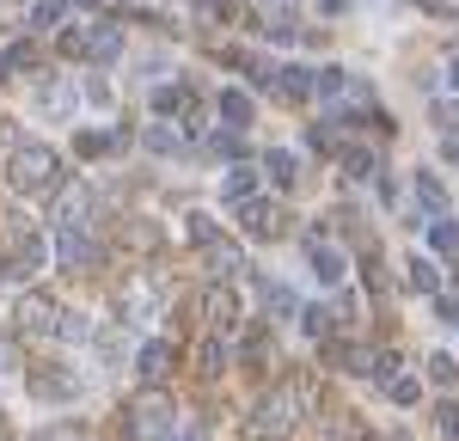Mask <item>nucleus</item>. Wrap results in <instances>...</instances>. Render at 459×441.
I'll return each mask as SVG.
<instances>
[{"mask_svg": "<svg viewBox=\"0 0 459 441\" xmlns=\"http://www.w3.org/2000/svg\"><path fill=\"white\" fill-rule=\"evenodd\" d=\"M313 399H318V386L307 380V374H300V380H282V386H276L270 399L257 404L251 429H257V436H288V429H294V423H300V417L313 411Z\"/></svg>", "mask_w": 459, "mask_h": 441, "instance_id": "2", "label": "nucleus"}, {"mask_svg": "<svg viewBox=\"0 0 459 441\" xmlns=\"http://www.w3.org/2000/svg\"><path fill=\"white\" fill-rule=\"evenodd\" d=\"M172 423H178V404L166 399V393H153V386L129 404V436H135V441H166V436H172Z\"/></svg>", "mask_w": 459, "mask_h": 441, "instance_id": "4", "label": "nucleus"}, {"mask_svg": "<svg viewBox=\"0 0 459 441\" xmlns=\"http://www.w3.org/2000/svg\"><path fill=\"white\" fill-rule=\"evenodd\" d=\"M411 196H417V209H429L435 220L447 215V190H441V178H435V172H417V178H411Z\"/></svg>", "mask_w": 459, "mask_h": 441, "instance_id": "15", "label": "nucleus"}, {"mask_svg": "<svg viewBox=\"0 0 459 441\" xmlns=\"http://www.w3.org/2000/svg\"><path fill=\"white\" fill-rule=\"evenodd\" d=\"M56 337H62V343H86V337H92V325H86L80 313H62V319H56Z\"/></svg>", "mask_w": 459, "mask_h": 441, "instance_id": "27", "label": "nucleus"}, {"mask_svg": "<svg viewBox=\"0 0 459 441\" xmlns=\"http://www.w3.org/2000/svg\"><path fill=\"white\" fill-rule=\"evenodd\" d=\"M13 368H19V350H13V337H0V380H6Z\"/></svg>", "mask_w": 459, "mask_h": 441, "instance_id": "42", "label": "nucleus"}, {"mask_svg": "<svg viewBox=\"0 0 459 441\" xmlns=\"http://www.w3.org/2000/svg\"><path fill=\"white\" fill-rule=\"evenodd\" d=\"M264 172L282 184V190H288L294 178H300V166H294V153H288V147H270V153H264Z\"/></svg>", "mask_w": 459, "mask_h": 441, "instance_id": "20", "label": "nucleus"}, {"mask_svg": "<svg viewBox=\"0 0 459 441\" xmlns=\"http://www.w3.org/2000/svg\"><path fill=\"white\" fill-rule=\"evenodd\" d=\"M429 246H435V252H454V246H459V227H454L447 215H441V220H429Z\"/></svg>", "mask_w": 459, "mask_h": 441, "instance_id": "28", "label": "nucleus"}, {"mask_svg": "<svg viewBox=\"0 0 459 441\" xmlns=\"http://www.w3.org/2000/svg\"><path fill=\"white\" fill-rule=\"evenodd\" d=\"M166 441H203V423H190V417H178L172 423V436Z\"/></svg>", "mask_w": 459, "mask_h": 441, "instance_id": "40", "label": "nucleus"}, {"mask_svg": "<svg viewBox=\"0 0 459 441\" xmlns=\"http://www.w3.org/2000/svg\"><path fill=\"white\" fill-rule=\"evenodd\" d=\"M184 233H190V239H196V246L209 252L214 239H221V220H214V215H203V209H190V215H184Z\"/></svg>", "mask_w": 459, "mask_h": 441, "instance_id": "21", "label": "nucleus"}, {"mask_svg": "<svg viewBox=\"0 0 459 441\" xmlns=\"http://www.w3.org/2000/svg\"><path fill=\"white\" fill-rule=\"evenodd\" d=\"M0 276H6V270H0Z\"/></svg>", "mask_w": 459, "mask_h": 441, "instance_id": "46", "label": "nucleus"}, {"mask_svg": "<svg viewBox=\"0 0 459 441\" xmlns=\"http://www.w3.org/2000/svg\"><path fill=\"white\" fill-rule=\"evenodd\" d=\"M80 92H86L92 105H110V86H105V80H80Z\"/></svg>", "mask_w": 459, "mask_h": 441, "instance_id": "41", "label": "nucleus"}, {"mask_svg": "<svg viewBox=\"0 0 459 441\" xmlns=\"http://www.w3.org/2000/svg\"><path fill=\"white\" fill-rule=\"evenodd\" d=\"M203 313H209L214 331H233V325H239V300H233V294H221V289L203 294Z\"/></svg>", "mask_w": 459, "mask_h": 441, "instance_id": "17", "label": "nucleus"}, {"mask_svg": "<svg viewBox=\"0 0 459 441\" xmlns=\"http://www.w3.org/2000/svg\"><path fill=\"white\" fill-rule=\"evenodd\" d=\"M80 105V80H37V110L43 117H68V110Z\"/></svg>", "mask_w": 459, "mask_h": 441, "instance_id": "11", "label": "nucleus"}, {"mask_svg": "<svg viewBox=\"0 0 459 441\" xmlns=\"http://www.w3.org/2000/svg\"><path fill=\"white\" fill-rule=\"evenodd\" d=\"M264 6H282V0H264Z\"/></svg>", "mask_w": 459, "mask_h": 441, "instance_id": "45", "label": "nucleus"}, {"mask_svg": "<svg viewBox=\"0 0 459 441\" xmlns=\"http://www.w3.org/2000/svg\"><path fill=\"white\" fill-rule=\"evenodd\" d=\"M43 257H49L43 233H19V239H13V257H6L0 270H6V276H37V270H43Z\"/></svg>", "mask_w": 459, "mask_h": 441, "instance_id": "8", "label": "nucleus"}, {"mask_svg": "<svg viewBox=\"0 0 459 441\" xmlns=\"http://www.w3.org/2000/svg\"><path fill=\"white\" fill-rule=\"evenodd\" d=\"M31 399H49V404L74 399V374H31Z\"/></svg>", "mask_w": 459, "mask_h": 441, "instance_id": "19", "label": "nucleus"}, {"mask_svg": "<svg viewBox=\"0 0 459 441\" xmlns=\"http://www.w3.org/2000/svg\"><path fill=\"white\" fill-rule=\"evenodd\" d=\"M404 270H411V276H404V282H411V289H423V294H435V289H441V270H435V264H429V257H411V264H404Z\"/></svg>", "mask_w": 459, "mask_h": 441, "instance_id": "25", "label": "nucleus"}, {"mask_svg": "<svg viewBox=\"0 0 459 441\" xmlns=\"http://www.w3.org/2000/svg\"><path fill=\"white\" fill-rule=\"evenodd\" d=\"M184 105H190L184 86H160V92H153V110H160V117H172V110H184Z\"/></svg>", "mask_w": 459, "mask_h": 441, "instance_id": "30", "label": "nucleus"}, {"mask_svg": "<svg viewBox=\"0 0 459 441\" xmlns=\"http://www.w3.org/2000/svg\"><path fill=\"white\" fill-rule=\"evenodd\" d=\"M454 325H459V319H454Z\"/></svg>", "mask_w": 459, "mask_h": 441, "instance_id": "47", "label": "nucleus"}, {"mask_svg": "<svg viewBox=\"0 0 459 441\" xmlns=\"http://www.w3.org/2000/svg\"><path fill=\"white\" fill-rule=\"evenodd\" d=\"M99 239H92V233H74V227H62V233H56V264H62V270H99Z\"/></svg>", "mask_w": 459, "mask_h": 441, "instance_id": "6", "label": "nucleus"}, {"mask_svg": "<svg viewBox=\"0 0 459 441\" xmlns=\"http://www.w3.org/2000/svg\"><path fill=\"white\" fill-rule=\"evenodd\" d=\"M343 166H350V178H380V160H374V153H361V147L343 153Z\"/></svg>", "mask_w": 459, "mask_h": 441, "instance_id": "29", "label": "nucleus"}, {"mask_svg": "<svg viewBox=\"0 0 459 441\" xmlns=\"http://www.w3.org/2000/svg\"><path fill=\"white\" fill-rule=\"evenodd\" d=\"M92 209H99V203H92L86 184H62V190H56V233H62V227L92 233Z\"/></svg>", "mask_w": 459, "mask_h": 441, "instance_id": "5", "label": "nucleus"}, {"mask_svg": "<svg viewBox=\"0 0 459 441\" xmlns=\"http://www.w3.org/2000/svg\"><path fill=\"white\" fill-rule=\"evenodd\" d=\"M147 147H153V153H178V135L160 123V129H147Z\"/></svg>", "mask_w": 459, "mask_h": 441, "instance_id": "39", "label": "nucleus"}, {"mask_svg": "<svg viewBox=\"0 0 459 441\" xmlns=\"http://www.w3.org/2000/svg\"><path fill=\"white\" fill-rule=\"evenodd\" d=\"M257 294H264V313L270 319H300V294L288 289V282H257Z\"/></svg>", "mask_w": 459, "mask_h": 441, "instance_id": "12", "label": "nucleus"}, {"mask_svg": "<svg viewBox=\"0 0 459 441\" xmlns=\"http://www.w3.org/2000/svg\"><path fill=\"white\" fill-rule=\"evenodd\" d=\"M386 393H392V404H417V399H423V386H417L411 374H398V380H392Z\"/></svg>", "mask_w": 459, "mask_h": 441, "instance_id": "35", "label": "nucleus"}, {"mask_svg": "<svg viewBox=\"0 0 459 441\" xmlns=\"http://www.w3.org/2000/svg\"><path fill=\"white\" fill-rule=\"evenodd\" d=\"M361 380H380V386H392V380H398V356H392V350H368Z\"/></svg>", "mask_w": 459, "mask_h": 441, "instance_id": "22", "label": "nucleus"}, {"mask_svg": "<svg viewBox=\"0 0 459 441\" xmlns=\"http://www.w3.org/2000/svg\"><path fill=\"white\" fill-rule=\"evenodd\" d=\"M221 368H227V337H209V343H203V350H196V374H221Z\"/></svg>", "mask_w": 459, "mask_h": 441, "instance_id": "24", "label": "nucleus"}, {"mask_svg": "<svg viewBox=\"0 0 459 441\" xmlns=\"http://www.w3.org/2000/svg\"><path fill=\"white\" fill-rule=\"evenodd\" d=\"M80 153H86V160H99V153H110V147H117V135H99V129H80Z\"/></svg>", "mask_w": 459, "mask_h": 441, "instance_id": "31", "label": "nucleus"}, {"mask_svg": "<svg viewBox=\"0 0 459 441\" xmlns=\"http://www.w3.org/2000/svg\"><path fill=\"white\" fill-rule=\"evenodd\" d=\"M221 123H227L233 135H246V129H251V92L227 86V92H221Z\"/></svg>", "mask_w": 459, "mask_h": 441, "instance_id": "13", "label": "nucleus"}, {"mask_svg": "<svg viewBox=\"0 0 459 441\" xmlns=\"http://www.w3.org/2000/svg\"><path fill=\"white\" fill-rule=\"evenodd\" d=\"M6 184H13L19 196H56V190H62V153L43 147V142L13 147V160H6Z\"/></svg>", "mask_w": 459, "mask_h": 441, "instance_id": "1", "label": "nucleus"}, {"mask_svg": "<svg viewBox=\"0 0 459 441\" xmlns=\"http://www.w3.org/2000/svg\"><path fill=\"white\" fill-rule=\"evenodd\" d=\"M300 331H307V337H325V331H331V313H325V307H300Z\"/></svg>", "mask_w": 459, "mask_h": 441, "instance_id": "33", "label": "nucleus"}, {"mask_svg": "<svg viewBox=\"0 0 459 441\" xmlns=\"http://www.w3.org/2000/svg\"><path fill=\"white\" fill-rule=\"evenodd\" d=\"M270 86L282 92L288 105H300V99L313 92V68H276V74H270Z\"/></svg>", "mask_w": 459, "mask_h": 441, "instance_id": "16", "label": "nucleus"}, {"mask_svg": "<svg viewBox=\"0 0 459 441\" xmlns=\"http://www.w3.org/2000/svg\"><path fill=\"white\" fill-rule=\"evenodd\" d=\"M307 252H313V276L325 282V289H337V282H343V252H337V246H325V239H313Z\"/></svg>", "mask_w": 459, "mask_h": 441, "instance_id": "14", "label": "nucleus"}, {"mask_svg": "<svg viewBox=\"0 0 459 441\" xmlns=\"http://www.w3.org/2000/svg\"><path fill=\"white\" fill-rule=\"evenodd\" d=\"M31 441H86V436H80V423H49V429H37Z\"/></svg>", "mask_w": 459, "mask_h": 441, "instance_id": "36", "label": "nucleus"}, {"mask_svg": "<svg viewBox=\"0 0 459 441\" xmlns=\"http://www.w3.org/2000/svg\"><path fill=\"white\" fill-rule=\"evenodd\" d=\"M56 19H62V0H37L31 6V31H49Z\"/></svg>", "mask_w": 459, "mask_h": 441, "instance_id": "34", "label": "nucleus"}, {"mask_svg": "<svg viewBox=\"0 0 459 441\" xmlns=\"http://www.w3.org/2000/svg\"><path fill=\"white\" fill-rule=\"evenodd\" d=\"M214 153H246V142H239L233 129H221V135H214Z\"/></svg>", "mask_w": 459, "mask_h": 441, "instance_id": "43", "label": "nucleus"}, {"mask_svg": "<svg viewBox=\"0 0 459 441\" xmlns=\"http://www.w3.org/2000/svg\"><path fill=\"white\" fill-rule=\"evenodd\" d=\"M435 129H441V135H454V129H459V105L441 99V105H435Z\"/></svg>", "mask_w": 459, "mask_h": 441, "instance_id": "38", "label": "nucleus"}, {"mask_svg": "<svg viewBox=\"0 0 459 441\" xmlns=\"http://www.w3.org/2000/svg\"><path fill=\"white\" fill-rule=\"evenodd\" d=\"M62 49L80 56V62H117V56H123V31L105 25V19H80V25L62 31Z\"/></svg>", "mask_w": 459, "mask_h": 441, "instance_id": "3", "label": "nucleus"}, {"mask_svg": "<svg viewBox=\"0 0 459 441\" xmlns=\"http://www.w3.org/2000/svg\"><path fill=\"white\" fill-rule=\"evenodd\" d=\"M447 86H454V92H459V56H454V62H447Z\"/></svg>", "mask_w": 459, "mask_h": 441, "instance_id": "44", "label": "nucleus"}, {"mask_svg": "<svg viewBox=\"0 0 459 441\" xmlns=\"http://www.w3.org/2000/svg\"><path fill=\"white\" fill-rule=\"evenodd\" d=\"M172 362H178V350L166 343V337H147L142 343V356H135V374H142L147 386H160L166 374H172Z\"/></svg>", "mask_w": 459, "mask_h": 441, "instance_id": "9", "label": "nucleus"}, {"mask_svg": "<svg viewBox=\"0 0 459 441\" xmlns=\"http://www.w3.org/2000/svg\"><path fill=\"white\" fill-rule=\"evenodd\" d=\"M221 196H227V203H251V196H257V172H227V178H221Z\"/></svg>", "mask_w": 459, "mask_h": 441, "instance_id": "23", "label": "nucleus"}, {"mask_svg": "<svg viewBox=\"0 0 459 441\" xmlns=\"http://www.w3.org/2000/svg\"><path fill=\"white\" fill-rule=\"evenodd\" d=\"M239 220H246V233L251 239H276V233H288V215L282 209H270V203H239Z\"/></svg>", "mask_w": 459, "mask_h": 441, "instance_id": "10", "label": "nucleus"}, {"mask_svg": "<svg viewBox=\"0 0 459 441\" xmlns=\"http://www.w3.org/2000/svg\"><path fill=\"white\" fill-rule=\"evenodd\" d=\"M343 86H350V74H343V68H313V92H318V99H337Z\"/></svg>", "mask_w": 459, "mask_h": 441, "instance_id": "26", "label": "nucleus"}, {"mask_svg": "<svg viewBox=\"0 0 459 441\" xmlns=\"http://www.w3.org/2000/svg\"><path fill=\"white\" fill-rule=\"evenodd\" d=\"M429 380H435V386H454L459 362H454V356H429Z\"/></svg>", "mask_w": 459, "mask_h": 441, "instance_id": "32", "label": "nucleus"}, {"mask_svg": "<svg viewBox=\"0 0 459 441\" xmlns=\"http://www.w3.org/2000/svg\"><path fill=\"white\" fill-rule=\"evenodd\" d=\"M239 270H246V252L214 239V246H209V276H214V282H227V276H239Z\"/></svg>", "mask_w": 459, "mask_h": 441, "instance_id": "18", "label": "nucleus"}, {"mask_svg": "<svg viewBox=\"0 0 459 441\" xmlns=\"http://www.w3.org/2000/svg\"><path fill=\"white\" fill-rule=\"evenodd\" d=\"M435 429L447 441H459V404H441V411H435Z\"/></svg>", "mask_w": 459, "mask_h": 441, "instance_id": "37", "label": "nucleus"}, {"mask_svg": "<svg viewBox=\"0 0 459 441\" xmlns=\"http://www.w3.org/2000/svg\"><path fill=\"white\" fill-rule=\"evenodd\" d=\"M13 319H19V331H37V337H56V319H62V307H56V300H49L43 289H31L25 300H19V313H13Z\"/></svg>", "mask_w": 459, "mask_h": 441, "instance_id": "7", "label": "nucleus"}]
</instances>
